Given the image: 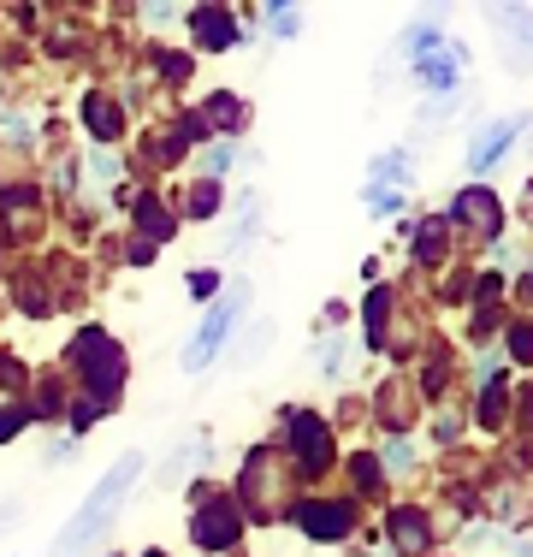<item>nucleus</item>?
<instances>
[{"instance_id": "nucleus-1", "label": "nucleus", "mask_w": 533, "mask_h": 557, "mask_svg": "<svg viewBox=\"0 0 533 557\" xmlns=\"http://www.w3.org/2000/svg\"><path fill=\"white\" fill-rule=\"evenodd\" d=\"M137 474H142V450H125V457L113 462V469L101 474L96 486H89V498L77 504V516L60 528V540H53V557H84L89 546L101 540V528L119 516V504H125V493L137 486Z\"/></svg>"}, {"instance_id": "nucleus-2", "label": "nucleus", "mask_w": 533, "mask_h": 557, "mask_svg": "<svg viewBox=\"0 0 533 557\" xmlns=\"http://www.w3.org/2000/svg\"><path fill=\"white\" fill-rule=\"evenodd\" d=\"M480 18H486L498 60L516 77H533V7L528 0H480Z\"/></svg>"}, {"instance_id": "nucleus-3", "label": "nucleus", "mask_w": 533, "mask_h": 557, "mask_svg": "<svg viewBox=\"0 0 533 557\" xmlns=\"http://www.w3.org/2000/svg\"><path fill=\"white\" fill-rule=\"evenodd\" d=\"M244 309H249V285L244 290H225V297H213V309H208V321L196 326V338L184 344V374H202V368L213 362V356L225 350V338H232V326L244 321Z\"/></svg>"}, {"instance_id": "nucleus-4", "label": "nucleus", "mask_w": 533, "mask_h": 557, "mask_svg": "<svg viewBox=\"0 0 533 557\" xmlns=\"http://www.w3.org/2000/svg\"><path fill=\"white\" fill-rule=\"evenodd\" d=\"M522 137H528V113H498V119H480V125H474V137H469V149H462V166H469V178L480 184L486 172H498V166H504V154H510Z\"/></svg>"}, {"instance_id": "nucleus-5", "label": "nucleus", "mask_w": 533, "mask_h": 557, "mask_svg": "<svg viewBox=\"0 0 533 557\" xmlns=\"http://www.w3.org/2000/svg\"><path fill=\"white\" fill-rule=\"evenodd\" d=\"M474 65V54H469V42H457V36H445V42L433 48V54H421V60H409V77L426 89L433 101H450L462 89V72Z\"/></svg>"}, {"instance_id": "nucleus-6", "label": "nucleus", "mask_w": 533, "mask_h": 557, "mask_svg": "<svg viewBox=\"0 0 533 557\" xmlns=\"http://www.w3.org/2000/svg\"><path fill=\"white\" fill-rule=\"evenodd\" d=\"M190 131H196V149H202V143H220V137H244L249 131V101L237 96V89H208V96L190 108Z\"/></svg>"}, {"instance_id": "nucleus-7", "label": "nucleus", "mask_w": 533, "mask_h": 557, "mask_svg": "<svg viewBox=\"0 0 533 557\" xmlns=\"http://www.w3.org/2000/svg\"><path fill=\"white\" fill-rule=\"evenodd\" d=\"M72 356L89 362V397H96V404H113L119 386H125V356H119V344L89 326V333L72 344Z\"/></svg>"}, {"instance_id": "nucleus-8", "label": "nucleus", "mask_w": 533, "mask_h": 557, "mask_svg": "<svg viewBox=\"0 0 533 557\" xmlns=\"http://www.w3.org/2000/svg\"><path fill=\"white\" fill-rule=\"evenodd\" d=\"M184 24H190V54H232V48L244 42V18H237L225 0L220 7H190Z\"/></svg>"}, {"instance_id": "nucleus-9", "label": "nucleus", "mask_w": 533, "mask_h": 557, "mask_svg": "<svg viewBox=\"0 0 533 557\" xmlns=\"http://www.w3.org/2000/svg\"><path fill=\"white\" fill-rule=\"evenodd\" d=\"M445 225H462V232H480V237L498 244L504 237V208H498V196H492L486 184H462L457 202H450V214H445Z\"/></svg>"}, {"instance_id": "nucleus-10", "label": "nucleus", "mask_w": 533, "mask_h": 557, "mask_svg": "<svg viewBox=\"0 0 533 557\" xmlns=\"http://www.w3.org/2000/svg\"><path fill=\"white\" fill-rule=\"evenodd\" d=\"M285 445L297 450L302 474H326V462H332V433H326V421H320V416H309V409L285 416Z\"/></svg>"}, {"instance_id": "nucleus-11", "label": "nucleus", "mask_w": 533, "mask_h": 557, "mask_svg": "<svg viewBox=\"0 0 533 557\" xmlns=\"http://www.w3.org/2000/svg\"><path fill=\"white\" fill-rule=\"evenodd\" d=\"M445 18H450V0H421V12L404 24V36H397V60H421L433 54L438 42H445Z\"/></svg>"}, {"instance_id": "nucleus-12", "label": "nucleus", "mask_w": 533, "mask_h": 557, "mask_svg": "<svg viewBox=\"0 0 533 557\" xmlns=\"http://www.w3.org/2000/svg\"><path fill=\"white\" fill-rule=\"evenodd\" d=\"M237 534H244V516H237L225 498H213V504H202V510L190 516V540L208 546V552H225Z\"/></svg>"}, {"instance_id": "nucleus-13", "label": "nucleus", "mask_w": 533, "mask_h": 557, "mask_svg": "<svg viewBox=\"0 0 533 557\" xmlns=\"http://www.w3.org/2000/svg\"><path fill=\"white\" fill-rule=\"evenodd\" d=\"M285 516L309 540H344V534H350V504H290Z\"/></svg>"}, {"instance_id": "nucleus-14", "label": "nucleus", "mask_w": 533, "mask_h": 557, "mask_svg": "<svg viewBox=\"0 0 533 557\" xmlns=\"http://www.w3.org/2000/svg\"><path fill=\"white\" fill-rule=\"evenodd\" d=\"M84 131L96 137V149H113V143L125 137V108H119L107 89H89L84 96Z\"/></svg>"}, {"instance_id": "nucleus-15", "label": "nucleus", "mask_w": 533, "mask_h": 557, "mask_svg": "<svg viewBox=\"0 0 533 557\" xmlns=\"http://www.w3.org/2000/svg\"><path fill=\"white\" fill-rule=\"evenodd\" d=\"M368 184L373 190H409V184H416V149H404V143H397V149H380L368 161Z\"/></svg>"}, {"instance_id": "nucleus-16", "label": "nucleus", "mask_w": 533, "mask_h": 557, "mask_svg": "<svg viewBox=\"0 0 533 557\" xmlns=\"http://www.w3.org/2000/svg\"><path fill=\"white\" fill-rule=\"evenodd\" d=\"M137 232L149 237L154 249H160V244H172V237H178V220H172V208L160 202V190L137 196Z\"/></svg>"}, {"instance_id": "nucleus-17", "label": "nucleus", "mask_w": 533, "mask_h": 557, "mask_svg": "<svg viewBox=\"0 0 533 557\" xmlns=\"http://www.w3.org/2000/svg\"><path fill=\"white\" fill-rule=\"evenodd\" d=\"M385 522H392V540H397V552H404V557H421L426 546H433V528H426L421 510H392Z\"/></svg>"}, {"instance_id": "nucleus-18", "label": "nucleus", "mask_w": 533, "mask_h": 557, "mask_svg": "<svg viewBox=\"0 0 533 557\" xmlns=\"http://www.w3.org/2000/svg\"><path fill=\"white\" fill-rule=\"evenodd\" d=\"M445 244H450V225L445 220H421L416 225V261H421V268H438V261H445Z\"/></svg>"}, {"instance_id": "nucleus-19", "label": "nucleus", "mask_w": 533, "mask_h": 557, "mask_svg": "<svg viewBox=\"0 0 533 557\" xmlns=\"http://www.w3.org/2000/svg\"><path fill=\"white\" fill-rule=\"evenodd\" d=\"M297 30H302V0H266V36L290 42Z\"/></svg>"}, {"instance_id": "nucleus-20", "label": "nucleus", "mask_w": 533, "mask_h": 557, "mask_svg": "<svg viewBox=\"0 0 533 557\" xmlns=\"http://www.w3.org/2000/svg\"><path fill=\"white\" fill-rule=\"evenodd\" d=\"M184 214H190V220H213V214H220V178H196Z\"/></svg>"}, {"instance_id": "nucleus-21", "label": "nucleus", "mask_w": 533, "mask_h": 557, "mask_svg": "<svg viewBox=\"0 0 533 557\" xmlns=\"http://www.w3.org/2000/svg\"><path fill=\"white\" fill-rule=\"evenodd\" d=\"M149 60H154L160 84H172V89H178L184 77H190V60H196V54H172V48H149Z\"/></svg>"}, {"instance_id": "nucleus-22", "label": "nucleus", "mask_w": 533, "mask_h": 557, "mask_svg": "<svg viewBox=\"0 0 533 557\" xmlns=\"http://www.w3.org/2000/svg\"><path fill=\"white\" fill-rule=\"evenodd\" d=\"M385 314H392V297H385V290H368V344L373 350L385 344Z\"/></svg>"}, {"instance_id": "nucleus-23", "label": "nucleus", "mask_w": 533, "mask_h": 557, "mask_svg": "<svg viewBox=\"0 0 533 557\" xmlns=\"http://www.w3.org/2000/svg\"><path fill=\"white\" fill-rule=\"evenodd\" d=\"M362 202H368V214H404V190H373V184H368V190H362Z\"/></svg>"}, {"instance_id": "nucleus-24", "label": "nucleus", "mask_w": 533, "mask_h": 557, "mask_svg": "<svg viewBox=\"0 0 533 557\" xmlns=\"http://www.w3.org/2000/svg\"><path fill=\"white\" fill-rule=\"evenodd\" d=\"M142 18H149V30H166L178 18V0H142Z\"/></svg>"}, {"instance_id": "nucleus-25", "label": "nucleus", "mask_w": 533, "mask_h": 557, "mask_svg": "<svg viewBox=\"0 0 533 557\" xmlns=\"http://www.w3.org/2000/svg\"><path fill=\"white\" fill-rule=\"evenodd\" d=\"M190 297H220V273H213V268H190Z\"/></svg>"}, {"instance_id": "nucleus-26", "label": "nucleus", "mask_w": 533, "mask_h": 557, "mask_svg": "<svg viewBox=\"0 0 533 557\" xmlns=\"http://www.w3.org/2000/svg\"><path fill=\"white\" fill-rule=\"evenodd\" d=\"M510 350H516V362H533V321L510 326Z\"/></svg>"}, {"instance_id": "nucleus-27", "label": "nucleus", "mask_w": 533, "mask_h": 557, "mask_svg": "<svg viewBox=\"0 0 533 557\" xmlns=\"http://www.w3.org/2000/svg\"><path fill=\"white\" fill-rule=\"evenodd\" d=\"M24 421H30V416H24L18 404H0V440H18V433H24Z\"/></svg>"}, {"instance_id": "nucleus-28", "label": "nucleus", "mask_w": 533, "mask_h": 557, "mask_svg": "<svg viewBox=\"0 0 533 557\" xmlns=\"http://www.w3.org/2000/svg\"><path fill=\"white\" fill-rule=\"evenodd\" d=\"M350 469H356V481H362V486H373V481H380V469H373V457H356Z\"/></svg>"}, {"instance_id": "nucleus-29", "label": "nucleus", "mask_w": 533, "mask_h": 557, "mask_svg": "<svg viewBox=\"0 0 533 557\" xmlns=\"http://www.w3.org/2000/svg\"><path fill=\"white\" fill-rule=\"evenodd\" d=\"M142 557H166V552H142Z\"/></svg>"}]
</instances>
